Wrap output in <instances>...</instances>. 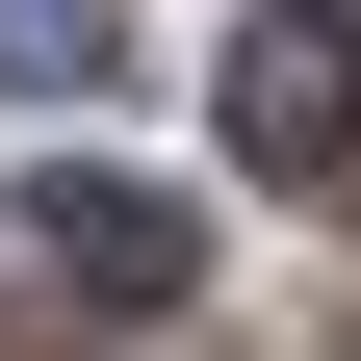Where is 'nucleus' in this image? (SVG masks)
Masks as SVG:
<instances>
[{
    "label": "nucleus",
    "instance_id": "obj_1",
    "mask_svg": "<svg viewBox=\"0 0 361 361\" xmlns=\"http://www.w3.org/2000/svg\"><path fill=\"white\" fill-rule=\"evenodd\" d=\"M233 155L258 180H361V26L336 0H258L233 26Z\"/></svg>",
    "mask_w": 361,
    "mask_h": 361
},
{
    "label": "nucleus",
    "instance_id": "obj_2",
    "mask_svg": "<svg viewBox=\"0 0 361 361\" xmlns=\"http://www.w3.org/2000/svg\"><path fill=\"white\" fill-rule=\"evenodd\" d=\"M26 258H52V310H104V336H129V310H180V258H207V233H180L155 180H52Z\"/></svg>",
    "mask_w": 361,
    "mask_h": 361
},
{
    "label": "nucleus",
    "instance_id": "obj_3",
    "mask_svg": "<svg viewBox=\"0 0 361 361\" xmlns=\"http://www.w3.org/2000/svg\"><path fill=\"white\" fill-rule=\"evenodd\" d=\"M129 78V0H0V104H104Z\"/></svg>",
    "mask_w": 361,
    "mask_h": 361
}]
</instances>
